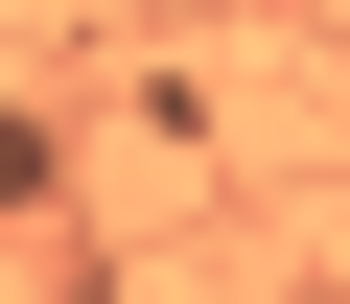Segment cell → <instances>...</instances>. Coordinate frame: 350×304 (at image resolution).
I'll list each match as a JSON object with an SVG mask.
<instances>
[{
	"instance_id": "6da1fadb",
	"label": "cell",
	"mask_w": 350,
	"mask_h": 304,
	"mask_svg": "<svg viewBox=\"0 0 350 304\" xmlns=\"http://www.w3.org/2000/svg\"><path fill=\"white\" fill-rule=\"evenodd\" d=\"M47 188H70V140H47L24 94H0V211H47Z\"/></svg>"
}]
</instances>
